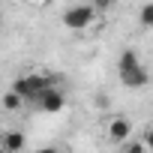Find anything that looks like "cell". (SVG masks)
I'll use <instances>...</instances> for the list:
<instances>
[{"mask_svg":"<svg viewBox=\"0 0 153 153\" xmlns=\"http://www.w3.org/2000/svg\"><path fill=\"white\" fill-rule=\"evenodd\" d=\"M36 105H39V111H42V114H60V111L66 108V93L54 84L51 90H45V93L39 96V102H36Z\"/></svg>","mask_w":153,"mask_h":153,"instance_id":"cell-4","label":"cell"},{"mask_svg":"<svg viewBox=\"0 0 153 153\" xmlns=\"http://www.w3.org/2000/svg\"><path fill=\"white\" fill-rule=\"evenodd\" d=\"M138 21H141L147 30H153V3H144V6L138 9Z\"/></svg>","mask_w":153,"mask_h":153,"instance_id":"cell-8","label":"cell"},{"mask_svg":"<svg viewBox=\"0 0 153 153\" xmlns=\"http://www.w3.org/2000/svg\"><path fill=\"white\" fill-rule=\"evenodd\" d=\"M105 132H108V138H111L114 144H129V138H132V123H129L126 117H111L108 126H105Z\"/></svg>","mask_w":153,"mask_h":153,"instance_id":"cell-5","label":"cell"},{"mask_svg":"<svg viewBox=\"0 0 153 153\" xmlns=\"http://www.w3.org/2000/svg\"><path fill=\"white\" fill-rule=\"evenodd\" d=\"M0 18H3V15H0Z\"/></svg>","mask_w":153,"mask_h":153,"instance_id":"cell-12","label":"cell"},{"mask_svg":"<svg viewBox=\"0 0 153 153\" xmlns=\"http://www.w3.org/2000/svg\"><path fill=\"white\" fill-rule=\"evenodd\" d=\"M126 153H147V147H144V141H135V144L129 141L126 144Z\"/></svg>","mask_w":153,"mask_h":153,"instance_id":"cell-9","label":"cell"},{"mask_svg":"<svg viewBox=\"0 0 153 153\" xmlns=\"http://www.w3.org/2000/svg\"><path fill=\"white\" fill-rule=\"evenodd\" d=\"M0 105H3V111H21V108H24V99H21V96L9 87L3 96H0Z\"/></svg>","mask_w":153,"mask_h":153,"instance_id":"cell-7","label":"cell"},{"mask_svg":"<svg viewBox=\"0 0 153 153\" xmlns=\"http://www.w3.org/2000/svg\"><path fill=\"white\" fill-rule=\"evenodd\" d=\"M24 144H27V138H24V132H18V129L0 132V150H3V153H21Z\"/></svg>","mask_w":153,"mask_h":153,"instance_id":"cell-6","label":"cell"},{"mask_svg":"<svg viewBox=\"0 0 153 153\" xmlns=\"http://www.w3.org/2000/svg\"><path fill=\"white\" fill-rule=\"evenodd\" d=\"M144 147H147V150L153 153V126H150V129L144 132Z\"/></svg>","mask_w":153,"mask_h":153,"instance_id":"cell-10","label":"cell"},{"mask_svg":"<svg viewBox=\"0 0 153 153\" xmlns=\"http://www.w3.org/2000/svg\"><path fill=\"white\" fill-rule=\"evenodd\" d=\"M36 153H63V150H57V147H39Z\"/></svg>","mask_w":153,"mask_h":153,"instance_id":"cell-11","label":"cell"},{"mask_svg":"<svg viewBox=\"0 0 153 153\" xmlns=\"http://www.w3.org/2000/svg\"><path fill=\"white\" fill-rule=\"evenodd\" d=\"M117 75H120L123 87H129V90H141V87H147V81H150V72H147V66L141 63V54H138L135 48H123V51H120Z\"/></svg>","mask_w":153,"mask_h":153,"instance_id":"cell-1","label":"cell"},{"mask_svg":"<svg viewBox=\"0 0 153 153\" xmlns=\"http://www.w3.org/2000/svg\"><path fill=\"white\" fill-rule=\"evenodd\" d=\"M96 15H99V9H96V3H72V6H66L63 12H60V21H63V27L66 30H87L93 21H96Z\"/></svg>","mask_w":153,"mask_h":153,"instance_id":"cell-3","label":"cell"},{"mask_svg":"<svg viewBox=\"0 0 153 153\" xmlns=\"http://www.w3.org/2000/svg\"><path fill=\"white\" fill-rule=\"evenodd\" d=\"M51 87H54V78L45 75V72H24V75H18V78L12 81V90L24 102H39V96L45 90H51Z\"/></svg>","mask_w":153,"mask_h":153,"instance_id":"cell-2","label":"cell"}]
</instances>
